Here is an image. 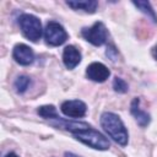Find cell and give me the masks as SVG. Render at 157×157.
<instances>
[{
  "label": "cell",
  "mask_w": 157,
  "mask_h": 157,
  "mask_svg": "<svg viewBox=\"0 0 157 157\" xmlns=\"http://www.w3.org/2000/svg\"><path fill=\"white\" fill-rule=\"evenodd\" d=\"M109 75V69L102 63H92L86 69V76L94 82H104Z\"/></svg>",
  "instance_id": "obj_8"
},
{
  "label": "cell",
  "mask_w": 157,
  "mask_h": 157,
  "mask_svg": "<svg viewBox=\"0 0 157 157\" xmlns=\"http://www.w3.org/2000/svg\"><path fill=\"white\" fill-rule=\"evenodd\" d=\"M101 125L104 129V131L120 146H126L129 135L128 130L121 121V119L112 113V112H104L101 117Z\"/></svg>",
  "instance_id": "obj_1"
},
{
  "label": "cell",
  "mask_w": 157,
  "mask_h": 157,
  "mask_svg": "<svg viewBox=\"0 0 157 157\" xmlns=\"http://www.w3.org/2000/svg\"><path fill=\"white\" fill-rule=\"evenodd\" d=\"M132 4L140 11H142L145 15H147L153 22H157V16H156V13H155V11H153V9L148 1H132Z\"/></svg>",
  "instance_id": "obj_12"
},
{
  "label": "cell",
  "mask_w": 157,
  "mask_h": 157,
  "mask_svg": "<svg viewBox=\"0 0 157 157\" xmlns=\"http://www.w3.org/2000/svg\"><path fill=\"white\" fill-rule=\"evenodd\" d=\"M139 103H140V99H139V98H135V99L131 102L130 110H131V114L134 115L135 120L137 121V124H139L141 128H145V126L148 125L151 118H150V114H148V113H146L145 110H141V109H140Z\"/></svg>",
  "instance_id": "obj_10"
},
{
  "label": "cell",
  "mask_w": 157,
  "mask_h": 157,
  "mask_svg": "<svg viewBox=\"0 0 157 157\" xmlns=\"http://www.w3.org/2000/svg\"><path fill=\"white\" fill-rule=\"evenodd\" d=\"M81 36L93 45H102L107 40V28L102 22H94L91 27L81 29Z\"/></svg>",
  "instance_id": "obj_5"
},
{
  "label": "cell",
  "mask_w": 157,
  "mask_h": 157,
  "mask_svg": "<svg viewBox=\"0 0 157 157\" xmlns=\"http://www.w3.org/2000/svg\"><path fill=\"white\" fill-rule=\"evenodd\" d=\"M65 157H81V156H77L72 152H65Z\"/></svg>",
  "instance_id": "obj_16"
},
{
  "label": "cell",
  "mask_w": 157,
  "mask_h": 157,
  "mask_svg": "<svg viewBox=\"0 0 157 157\" xmlns=\"http://www.w3.org/2000/svg\"><path fill=\"white\" fill-rule=\"evenodd\" d=\"M18 25L22 34L31 42H37L42 37V23L38 17L31 13H23L18 17Z\"/></svg>",
  "instance_id": "obj_3"
},
{
  "label": "cell",
  "mask_w": 157,
  "mask_h": 157,
  "mask_svg": "<svg viewBox=\"0 0 157 157\" xmlns=\"http://www.w3.org/2000/svg\"><path fill=\"white\" fill-rule=\"evenodd\" d=\"M80 61H81L80 50L74 45L65 47V49L63 52V63H64V65L69 70H72L80 64Z\"/></svg>",
  "instance_id": "obj_9"
},
{
  "label": "cell",
  "mask_w": 157,
  "mask_h": 157,
  "mask_svg": "<svg viewBox=\"0 0 157 157\" xmlns=\"http://www.w3.org/2000/svg\"><path fill=\"white\" fill-rule=\"evenodd\" d=\"M5 157H20V156H17L15 152H10V153H7Z\"/></svg>",
  "instance_id": "obj_18"
},
{
  "label": "cell",
  "mask_w": 157,
  "mask_h": 157,
  "mask_svg": "<svg viewBox=\"0 0 157 157\" xmlns=\"http://www.w3.org/2000/svg\"><path fill=\"white\" fill-rule=\"evenodd\" d=\"M12 56H13V59L17 64L23 65V66L31 65L34 60V53H33L32 48H29L28 45H26L23 43L16 44L13 47Z\"/></svg>",
  "instance_id": "obj_7"
},
{
  "label": "cell",
  "mask_w": 157,
  "mask_h": 157,
  "mask_svg": "<svg viewBox=\"0 0 157 157\" xmlns=\"http://www.w3.org/2000/svg\"><path fill=\"white\" fill-rule=\"evenodd\" d=\"M74 137L78 141H81L82 144L87 145L88 147H92L94 150H99V151H105L110 147L109 140L101 134L98 130H94L92 128L85 129V130H80L72 134Z\"/></svg>",
  "instance_id": "obj_2"
},
{
  "label": "cell",
  "mask_w": 157,
  "mask_h": 157,
  "mask_svg": "<svg viewBox=\"0 0 157 157\" xmlns=\"http://www.w3.org/2000/svg\"><path fill=\"white\" fill-rule=\"evenodd\" d=\"M44 39L47 44L52 47H58L66 42L67 33L59 22L49 21L44 28Z\"/></svg>",
  "instance_id": "obj_4"
},
{
  "label": "cell",
  "mask_w": 157,
  "mask_h": 157,
  "mask_svg": "<svg viewBox=\"0 0 157 157\" xmlns=\"http://www.w3.org/2000/svg\"><path fill=\"white\" fill-rule=\"evenodd\" d=\"M152 55H153V58L157 60V45L153 48V50H152Z\"/></svg>",
  "instance_id": "obj_17"
},
{
  "label": "cell",
  "mask_w": 157,
  "mask_h": 157,
  "mask_svg": "<svg viewBox=\"0 0 157 157\" xmlns=\"http://www.w3.org/2000/svg\"><path fill=\"white\" fill-rule=\"evenodd\" d=\"M113 88H114V91L118 92V93H125V92H128V90H129L128 83H126L123 78H120V77H115V78H114V81H113Z\"/></svg>",
  "instance_id": "obj_15"
},
{
  "label": "cell",
  "mask_w": 157,
  "mask_h": 157,
  "mask_svg": "<svg viewBox=\"0 0 157 157\" xmlns=\"http://www.w3.org/2000/svg\"><path fill=\"white\" fill-rule=\"evenodd\" d=\"M60 109H61L63 114L69 118H82V117H85V114L87 112L86 104L80 99L65 101L61 104Z\"/></svg>",
  "instance_id": "obj_6"
},
{
  "label": "cell",
  "mask_w": 157,
  "mask_h": 157,
  "mask_svg": "<svg viewBox=\"0 0 157 157\" xmlns=\"http://www.w3.org/2000/svg\"><path fill=\"white\" fill-rule=\"evenodd\" d=\"M66 5L74 10H82L87 13H93L97 10L98 2L96 0H82V1H66Z\"/></svg>",
  "instance_id": "obj_11"
},
{
  "label": "cell",
  "mask_w": 157,
  "mask_h": 157,
  "mask_svg": "<svg viewBox=\"0 0 157 157\" xmlns=\"http://www.w3.org/2000/svg\"><path fill=\"white\" fill-rule=\"evenodd\" d=\"M29 83H31V78L28 76H26V75H21V76H18L15 80L13 87H15V90H16L17 93H23L29 87Z\"/></svg>",
  "instance_id": "obj_13"
},
{
  "label": "cell",
  "mask_w": 157,
  "mask_h": 157,
  "mask_svg": "<svg viewBox=\"0 0 157 157\" xmlns=\"http://www.w3.org/2000/svg\"><path fill=\"white\" fill-rule=\"evenodd\" d=\"M37 113H38L40 117H43L44 119H55V118H58V117H59V115H58V113H56L55 107H54V105H52V104L39 107V108H38V110H37Z\"/></svg>",
  "instance_id": "obj_14"
}]
</instances>
